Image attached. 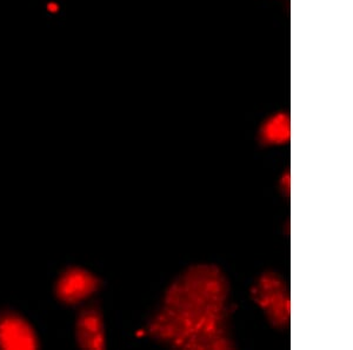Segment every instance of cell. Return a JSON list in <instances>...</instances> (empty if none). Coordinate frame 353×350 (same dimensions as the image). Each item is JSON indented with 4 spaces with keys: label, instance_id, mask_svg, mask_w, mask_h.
<instances>
[{
    "label": "cell",
    "instance_id": "1",
    "mask_svg": "<svg viewBox=\"0 0 353 350\" xmlns=\"http://www.w3.org/2000/svg\"><path fill=\"white\" fill-rule=\"evenodd\" d=\"M230 283L209 263L183 270L164 291L149 320L150 338L172 349H234Z\"/></svg>",
    "mask_w": 353,
    "mask_h": 350
},
{
    "label": "cell",
    "instance_id": "2",
    "mask_svg": "<svg viewBox=\"0 0 353 350\" xmlns=\"http://www.w3.org/2000/svg\"><path fill=\"white\" fill-rule=\"evenodd\" d=\"M250 295L264 313L268 322L278 330H285L291 320L289 288L281 275L265 271L253 283Z\"/></svg>",
    "mask_w": 353,
    "mask_h": 350
},
{
    "label": "cell",
    "instance_id": "3",
    "mask_svg": "<svg viewBox=\"0 0 353 350\" xmlns=\"http://www.w3.org/2000/svg\"><path fill=\"white\" fill-rule=\"evenodd\" d=\"M101 286V280L91 271L72 266L65 270L57 282V298L61 302L73 306L96 294Z\"/></svg>",
    "mask_w": 353,
    "mask_h": 350
},
{
    "label": "cell",
    "instance_id": "4",
    "mask_svg": "<svg viewBox=\"0 0 353 350\" xmlns=\"http://www.w3.org/2000/svg\"><path fill=\"white\" fill-rule=\"evenodd\" d=\"M39 347L32 326L16 313L0 314V349L28 350Z\"/></svg>",
    "mask_w": 353,
    "mask_h": 350
},
{
    "label": "cell",
    "instance_id": "5",
    "mask_svg": "<svg viewBox=\"0 0 353 350\" xmlns=\"http://www.w3.org/2000/svg\"><path fill=\"white\" fill-rule=\"evenodd\" d=\"M76 338L78 346L84 349H105L106 333L99 308L91 306L81 310L77 318Z\"/></svg>",
    "mask_w": 353,
    "mask_h": 350
},
{
    "label": "cell",
    "instance_id": "6",
    "mask_svg": "<svg viewBox=\"0 0 353 350\" xmlns=\"http://www.w3.org/2000/svg\"><path fill=\"white\" fill-rule=\"evenodd\" d=\"M291 137V124L286 113H276L268 118L261 125L259 139L268 146H277L289 143Z\"/></svg>",
    "mask_w": 353,
    "mask_h": 350
}]
</instances>
